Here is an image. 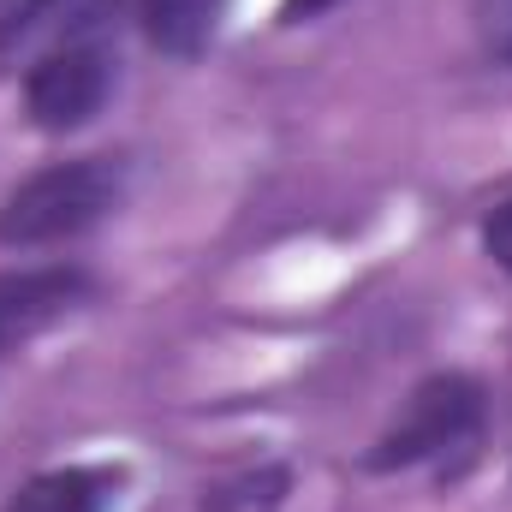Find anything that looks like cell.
<instances>
[{
  "label": "cell",
  "mask_w": 512,
  "mask_h": 512,
  "mask_svg": "<svg viewBox=\"0 0 512 512\" xmlns=\"http://www.w3.org/2000/svg\"><path fill=\"white\" fill-rule=\"evenodd\" d=\"M131 179H137V161L126 149H84V155L30 167L0 197V251L36 256L90 239L126 209Z\"/></svg>",
  "instance_id": "6da1fadb"
},
{
  "label": "cell",
  "mask_w": 512,
  "mask_h": 512,
  "mask_svg": "<svg viewBox=\"0 0 512 512\" xmlns=\"http://www.w3.org/2000/svg\"><path fill=\"white\" fill-rule=\"evenodd\" d=\"M120 90V0H84L18 72V114L36 137L90 131Z\"/></svg>",
  "instance_id": "7a4b0ae2"
},
{
  "label": "cell",
  "mask_w": 512,
  "mask_h": 512,
  "mask_svg": "<svg viewBox=\"0 0 512 512\" xmlns=\"http://www.w3.org/2000/svg\"><path fill=\"white\" fill-rule=\"evenodd\" d=\"M483 435H489V387L471 370H435L399 399L382 435L358 453V471H370V477H405V471L459 477L477 459Z\"/></svg>",
  "instance_id": "3957f363"
},
{
  "label": "cell",
  "mask_w": 512,
  "mask_h": 512,
  "mask_svg": "<svg viewBox=\"0 0 512 512\" xmlns=\"http://www.w3.org/2000/svg\"><path fill=\"white\" fill-rule=\"evenodd\" d=\"M102 298V280L78 256H48V262H12L0 268V364L54 334L60 322L84 316Z\"/></svg>",
  "instance_id": "277c9868"
},
{
  "label": "cell",
  "mask_w": 512,
  "mask_h": 512,
  "mask_svg": "<svg viewBox=\"0 0 512 512\" xmlns=\"http://www.w3.org/2000/svg\"><path fill=\"white\" fill-rule=\"evenodd\" d=\"M126 489L131 465L120 459H66V465H42L24 483H12L0 512H120Z\"/></svg>",
  "instance_id": "5b68a950"
},
{
  "label": "cell",
  "mask_w": 512,
  "mask_h": 512,
  "mask_svg": "<svg viewBox=\"0 0 512 512\" xmlns=\"http://www.w3.org/2000/svg\"><path fill=\"white\" fill-rule=\"evenodd\" d=\"M233 0H137V30L161 60H203L227 30Z\"/></svg>",
  "instance_id": "8992f818"
},
{
  "label": "cell",
  "mask_w": 512,
  "mask_h": 512,
  "mask_svg": "<svg viewBox=\"0 0 512 512\" xmlns=\"http://www.w3.org/2000/svg\"><path fill=\"white\" fill-rule=\"evenodd\" d=\"M298 471L286 459H256L239 471H221L197 489V512H280L292 501Z\"/></svg>",
  "instance_id": "52a82bcc"
},
{
  "label": "cell",
  "mask_w": 512,
  "mask_h": 512,
  "mask_svg": "<svg viewBox=\"0 0 512 512\" xmlns=\"http://www.w3.org/2000/svg\"><path fill=\"white\" fill-rule=\"evenodd\" d=\"M465 18H471L483 60L512 72V0H465Z\"/></svg>",
  "instance_id": "ba28073f"
},
{
  "label": "cell",
  "mask_w": 512,
  "mask_h": 512,
  "mask_svg": "<svg viewBox=\"0 0 512 512\" xmlns=\"http://www.w3.org/2000/svg\"><path fill=\"white\" fill-rule=\"evenodd\" d=\"M477 251L489 256L501 274H512V191L501 203L483 209V221H477Z\"/></svg>",
  "instance_id": "9c48e42d"
},
{
  "label": "cell",
  "mask_w": 512,
  "mask_h": 512,
  "mask_svg": "<svg viewBox=\"0 0 512 512\" xmlns=\"http://www.w3.org/2000/svg\"><path fill=\"white\" fill-rule=\"evenodd\" d=\"M54 6H66V0H0V48H12L18 36H30Z\"/></svg>",
  "instance_id": "30bf717a"
},
{
  "label": "cell",
  "mask_w": 512,
  "mask_h": 512,
  "mask_svg": "<svg viewBox=\"0 0 512 512\" xmlns=\"http://www.w3.org/2000/svg\"><path fill=\"white\" fill-rule=\"evenodd\" d=\"M340 0H280V12H274V24H286V30H298V24H316V18H328Z\"/></svg>",
  "instance_id": "8fae6325"
}]
</instances>
